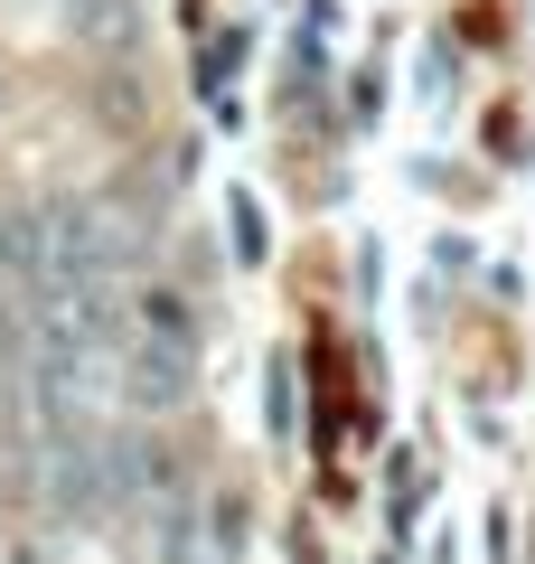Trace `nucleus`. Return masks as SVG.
<instances>
[{
  "mask_svg": "<svg viewBox=\"0 0 535 564\" xmlns=\"http://www.w3.org/2000/svg\"><path fill=\"white\" fill-rule=\"evenodd\" d=\"M188 377H198V321H188V302H178L170 282H141L122 292V339H113V386L132 404H178L188 395Z\"/></svg>",
  "mask_w": 535,
  "mask_h": 564,
  "instance_id": "obj_1",
  "label": "nucleus"
}]
</instances>
